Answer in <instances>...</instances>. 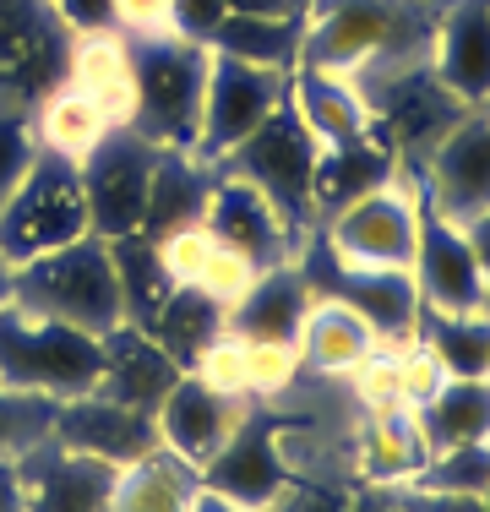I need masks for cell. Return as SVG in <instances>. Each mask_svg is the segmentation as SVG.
Masks as SVG:
<instances>
[{
    "instance_id": "1",
    "label": "cell",
    "mask_w": 490,
    "mask_h": 512,
    "mask_svg": "<svg viewBox=\"0 0 490 512\" xmlns=\"http://www.w3.org/2000/svg\"><path fill=\"white\" fill-rule=\"evenodd\" d=\"M436 0H311L300 17V66L360 77L371 66L431 60Z\"/></svg>"
},
{
    "instance_id": "2",
    "label": "cell",
    "mask_w": 490,
    "mask_h": 512,
    "mask_svg": "<svg viewBox=\"0 0 490 512\" xmlns=\"http://www.w3.org/2000/svg\"><path fill=\"white\" fill-rule=\"evenodd\" d=\"M98 376H104V338L98 333L39 316L17 300L0 311V382L6 387L66 404V398L98 393Z\"/></svg>"
},
{
    "instance_id": "3",
    "label": "cell",
    "mask_w": 490,
    "mask_h": 512,
    "mask_svg": "<svg viewBox=\"0 0 490 512\" xmlns=\"http://www.w3.org/2000/svg\"><path fill=\"white\" fill-rule=\"evenodd\" d=\"M11 300L39 316H55V322L88 327V333H115L126 322V300H120V273H115V251L109 240L82 235L71 246L33 256V262L17 267V284H11Z\"/></svg>"
},
{
    "instance_id": "4",
    "label": "cell",
    "mask_w": 490,
    "mask_h": 512,
    "mask_svg": "<svg viewBox=\"0 0 490 512\" xmlns=\"http://www.w3.org/2000/svg\"><path fill=\"white\" fill-rule=\"evenodd\" d=\"M131 71H137V109L131 131L153 148L191 153L202 131V88H207V44L186 33L131 39Z\"/></svg>"
},
{
    "instance_id": "5",
    "label": "cell",
    "mask_w": 490,
    "mask_h": 512,
    "mask_svg": "<svg viewBox=\"0 0 490 512\" xmlns=\"http://www.w3.org/2000/svg\"><path fill=\"white\" fill-rule=\"evenodd\" d=\"M82 235H93L82 169L39 148V158L28 164V175L17 180V191L0 202V256H6L11 267H22V262H33V256L71 246V240H82Z\"/></svg>"
},
{
    "instance_id": "6",
    "label": "cell",
    "mask_w": 490,
    "mask_h": 512,
    "mask_svg": "<svg viewBox=\"0 0 490 512\" xmlns=\"http://www.w3.org/2000/svg\"><path fill=\"white\" fill-rule=\"evenodd\" d=\"M420 240V180L392 175L360 202L322 218V246L349 267H409Z\"/></svg>"
},
{
    "instance_id": "7",
    "label": "cell",
    "mask_w": 490,
    "mask_h": 512,
    "mask_svg": "<svg viewBox=\"0 0 490 512\" xmlns=\"http://www.w3.org/2000/svg\"><path fill=\"white\" fill-rule=\"evenodd\" d=\"M289 71L251 66V60L207 50V88H202V131H196V158L207 169H218L229 153L284 104Z\"/></svg>"
},
{
    "instance_id": "8",
    "label": "cell",
    "mask_w": 490,
    "mask_h": 512,
    "mask_svg": "<svg viewBox=\"0 0 490 512\" xmlns=\"http://www.w3.org/2000/svg\"><path fill=\"white\" fill-rule=\"evenodd\" d=\"M158 153L147 137H137L131 126H115L98 148L82 158V191H88V218L98 240H126L142 235L147 218V191H153V169Z\"/></svg>"
},
{
    "instance_id": "9",
    "label": "cell",
    "mask_w": 490,
    "mask_h": 512,
    "mask_svg": "<svg viewBox=\"0 0 490 512\" xmlns=\"http://www.w3.org/2000/svg\"><path fill=\"white\" fill-rule=\"evenodd\" d=\"M300 273L311 278L316 295H333V300H343V306L360 311L387 349L420 338L425 306H420V289H414L409 267H349L316 240V251L300 256Z\"/></svg>"
},
{
    "instance_id": "10",
    "label": "cell",
    "mask_w": 490,
    "mask_h": 512,
    "mask_svg": "<svg viewBox=\"0 0 490 512\" xmlns=\"http://www.w3.org/2000/svg\"><path fill=\"white\" fill-rule=\"evenodd\" d=\"M316 153H322V148L311 142V131L300 126V115L289 109V93H284V104H278L273 115H267L218 169L245 175L256 191H267V202H273L289 224H305V218H311V169H316Z\"/></svg>"
},
{
    "instance_id": "11",
    "label": "cell",
    "mask_w": 490,
    "mask_h": 512,
    "mask_svg": "<svg viewBox=\"0 0 490 512\" xmlns=\"http://www.w3.org/2000/svg\"><path fill=\"white\" fill-rule=\"evenodd\" d=\"M71 33L49 0H0V109H33L66 82Z\"/></svg>"
},
{
    "instance_id": "12",
    "label": "cell",
    "mask_w": 490,
    "mask_h": 512,
    "mask_svg": "<svg viewBox=\"0 0 490 512\" xmlns=\"http://www.w3.org/2000/svg\"><path fill=\"white\" fill-rule=\"evenodd\" d=\"M202 224L213 240H224L229 251H240L256 273L300 262V224H289V218L267 202V191H256L245 175H235V169H213Z\"/></svg>"
},
{
    "instance_id": "13",
    "label": "cell",
    "mask_w": 490,
    "mask_h": 512,
    "mask_svg": "<svg viewBox=\"0 0 490 512\" xmlns=\"http://www.w3.org/2000/svg\"><path fill=\"white\" fill-rule=\"evenodd\" d=\"M409 273H414V289H420V306L431 316L485 311V273L469 246V229L425 202V191H420V240H414Z\"/></svg>"
},
{
    "instance_id": "14",
    "label": "cell",
    "mask_w": 490,
    "mask_h": 512,
    "mask_svg": "<svg viewBox=\"0 0 490 512\" xmlns=\"http://www.w3.org/2000/svg\"><path fill=\"white\" fill-rule=\"evenodd\" d=\"M196 474H202V485L213 496H224V502H235L245 512H278L284 496L294 491V469H289L284 447L256 420H245Z\"/></svg>"
},
{
    "instance_id": "15",
    "label": "cell",
    "mask_w": 490,
    "mask_h": 512,
    "mask_svg": "<svg viewBox=\"0 0 490 512\" xmlns=\"http://www.w3.org/2000/svg\"><path fill=\"white\" fill-rule=\"evenodd\" d=\"M49 442L66 447V453H82V458H98V463H137L147 453H158V420L142 409H126L104 393H82V398H66L55 409V425H49Z\"/></svg>"
},
{
    "instance_id": "16",
    "label": "cell",
    "mask_w": 490,
    "mask_h": 512,
    "mask_svg": "<svg viewBox=\"0 0 490 512\" xmlns=\"http://www.w3.org/2000/svg\"><path fill=\"white\" fill-rule=\"evenodd\" d=\"M153 420H158L164 453H175L180 463L202 469V463L251 420V404L235 398V393H224V387H213V382H202L196 371H186L175 387H169V398L158 404Z\"/></svg>"
},
{
    "instance_id": "17",
    "label": "cell",
    "mask_w": 490,
    "mask_h": 512,
    "mask_svg": "<svg viewBox=\"0 0 490 512\" xmlns=\"http://www.w3.org/2000/svg\"><path fill=\"white\" fill-rule=\"evenodd\" d=\"M420 191L425 202L441 207L447 218H458V224H469L474 213L490 207V126L480 109H469L436 142V153L420 164Z\"/></svg>"
},
{
    "instance_id": "18",
    "label": "cell",
    "mask_w": 490,
    "mask_h": 512,
    "mask_svg": "<svg viewBox=\"0 0 490 512\" xmlns=\"http://www.w3.org/2000/svg\"><path fill=\"white\" fill-rule=\"evenodd\" d=\"M431 71L458 104H490V6L485 0H436Z\"/></svg>"
},
{
    "instance_id": "19",
    "label": "cell",
    "mask_w": 490,
    "mask_h": 512,
    "mask_svg": "<svg viewBox=\"0 0 490 512\" xmlns=\"http://www.w3.org/2000/svg\"><path fill=\"white\" fill-rule=\"evenodd\" d=\"M22 485H28V512H109L120 469L82 453H66L55 442H39L17 458Z\"/></svg>"
},
{
    "instance_id": "20",
    "label": "cell",
    "mask_w": 490,
    "mask_h": 512,
    "mask_svg": "<svg viewBox=\"0 0 490 512\" xmlns=\"http://www.w3.org/2000/svg\"><path fill=\"white\" fill-rule=\"evenodd\" d=\"M186 376V365L169 355L147 327L120 322L115 333H104V376H98V393L115 398L126 409L158 414V404L169 398V387Z\"/></svg>"
},
{
    "instance_id": "21",
    "label": "cell",
    "mask_w": 490,
    "mask_h": 512,
    "mask_svg": "<svg viewBox=\"0 0 490 512\" xmlns=\"http://www.w3.org/2000/svg\"><path fill=\"white\" fill-rule=\"evenodd\" d=\"M289 109L300 126L311 131L316 148H343V142L371 137V104H365L360 82L343 71L322 66H294L289 71Z\"/></svg>"
},
{
    "instance_id": "22",
    "label": "cell",
    "mask_w": 490,
    "mask_h": 512,
    "mask_svg": "<svg viewBox=\"0 0 490 512\" xmlns=\"http://www.w3.org/2000/svg\"><path fill=\"white\" fill-rule=\"evenodd\" d=\"M311 300H316V289L300 273V262L267 267V273L251 278V289H245L235 306H229V333L256 338V344H294Z\"/></svg>"
},
{
    "instance_id": "23",
    "label": "cell",
    "mask_w": 490,
    "mask_h": 512,
    "mask_svg": "<svg viewBox=\"0 0 490 512\" xmlns=\"http://www.w3.org/2000/svg\"><path fill=\"white\" fill-rule=\"evenodd\" d=\"M392 175H403V164H398L392 142L376 131V120H371V137L316 153V169H311V218L322 224V218H333L338 207L360 202L365 191L387 186Z\"/></svg>"
},
{
    "instance_id": "24",
    "label": "cell",
    "mask_w": 490,
    "mask_h": 512,
    "mask_svg": "<svg viewBox=\"0 0 490 512\" xmlns=\"http://www.w3.org/2000/svg\"><path fill=\"white\" fill-rule=\"evenodd\" d=\"M294 349H300V365H311V371H322V376H354L371 355H382L387 344L376 338V327L354 306H343L333 295H316L311 311H305L300 338H294Z\"/></svg>"
},
{
    "instance_id": "25",
    "label": "cell",
    "mask_w": 490,
    "mask_h": 512,
    "mask_svg": "<svg viewBox=\"0 0 490 512\" xmlns=\"http://www.w3.org/2000/svg\"><path fill=\"white\" fill-rule=\"evenodd\" d=\"M66 82L104 109L115 126H131L137 109V71H131V39L115 28L104 33H77L66 55Z\"/></svg>"
},
{
    "instance_id": "26",
    "label": "cell",
    "mask_w": 490,
    "mask_h": 512,
    "mask_svg": "<svg viewBox=\"0 0 490 512\" xmlns=\"http://www.w3.org/2000/svg\"><path fill=\"white\" fill-rule=\"evenodd\" d=\"M431 463V436L420 425V409L387 404L371 414L360 436V474L365 485H409Z\"/></svg>"
},
{
    "instance_id": "27",
    "label": "cell",
    "mask_w": 490,
    "mask_h": 512,
    "mask_svg": "<svg viewBox=\"0 0 490 512\" xmlns=\"http://www.w3.org/2000/svg\"><path fill=\"white\" fill-rule=\"evenodd\" d=\"M109 131H115V120H109L88 93L71 88V82H55V88L33 104V137H39V148L66 158V164H82Z\"/></svg>"
},
{
    "instance_id": "28",
    "label": "cell",
    "mask_w": 490,
    "mask_h": 512,
    "mask_svg": "<svg viewBox=\"0 0 490 512\" xmlns=\"http://www.w3.org/2000/svg\"><path fill=\"white\" fill-rule=\"evenodd\" d=\"M420 425L431 453L490 442V376H441V387L420 404Z\"/></svg>"
},
{
    "instance_id": "29",
    "label": "cell",
    "mask_w": 490,
    "mask_h": 512,
    "mask_svg": "<svg viewBox=\"0 0 490 512\" xmlns=\"http://www.w3.org/2000/svg\"><path fill=\"white\" fill-rule=\"evenodd\" d=\"M147 333L191 371V365L202 360V349L229 333V306L213 300L207 289H196V284H175V295L158 306V316L147 322Z\"/></svg>"
},
{
    "instance_id": "30",
    "label": "cell",
    "mask_w": 490,
    "mask_h": 512,
    "mask_svg": "<svg viewBox=\"0 0 490 512\" xmlns=\"http://www.w3.org/2000/svg\"><path fill=\"white\" fill-rule=\"evenodd\" d=\"M207 186H213V169L202 164L196 153H158L153 169V191H147V218H142V235L158 240L180 224H196L207 207Z\"/></svg>"
},
{
    "instance_id": "31",
    "label": "cell",
    "mask_w": 490,
    "mask_h": 512,
    "mask_svg": "<svg viewBox=\"0 0 490 512\" xmlns=\"http://www.w3.org/2000/svg\"><path fill=\"white\" fill-rule=\"evenodd\" d=\"M196 485H202V474L158 447V453L120 469L115 491H109V512H186Z\"/></svg>"
},
{
    "instance_id": "32",
    "label": "cell",
    "mask_w": 490,
    "mask_h": 512,
    "mask_svg": "<svg viewBox=\"0 0 490 512\" xmlns=\"http://www.w3.org/2000/svg\"><path fill=\"white\" fill-rule=\"evenodd\" d=\"M207 50L251 60V66L294 71L300 66V17H245V11H229L213 28Z\"/></svg>"
},
{
    "instance_id": "33",
    "label": "cell",
    "mask_w": 490,
    "mask_h": 512,
    "mask_svg": "<svg viewBox=\"0 0 490 512\" xmlns=\"http://www.w3.org/2000/svg\"><path fill=\"white\" fill-rule=\"evenodd\" d=\"M115 251V273H120V300H126V322L147 327L158 316L169 295H175V278H169L164 256L147 235H126V240H109Z\"/></svg>"
},
{
    "instance_id": "34",
    "label": "cell",
    "mask_w": 490,
    "mask_h": 512,
    "mask_svg": "<svg viewBox=\"0 0 490 512\" xmlns=\"http://www.w3.org/2000/svg\"><path fill=\"white\" fill-rule=\"evenodd\" d=\"M420 344L447 376H490V311L469 316H420Z\"/></svg>"
},
{
    "instance_id": "35",
    "label": "cell",
    "mask_w": 490,
    "mask_h": 512,
    "mask_svg": "<svg viewBox=\"0 0 490 512\" xmlns=\"http://www.w3.org/2000/svg\"><path fill=\"white\" fill-rule=\"evenodd\" d=\"M409 485H420V491H452V496H485L490 491V442L441 447Z\"/></svg>"
},
{
    "instance_id": "36",
    "label": "cell",
    "mask_w": 490,
    "mask_h": 512,
    "mask_svg": "<svg viewBox=\"0 0 490 512\" xmlns=\"http://www.w3.org/2000/svg\"><path fill=\"white\" fill-rule=\"evenodd\" d=\"M55 398L39 393H17V387L0 382V458H22L39 442H49V425H55Z\"/></svg>"
},
{
    "instance_id": "37",
    "label": "cell",
    "mask_w": 490,
    "mask_h": 512,
    "mask_svg": "<svg viewBox=\"0 0 490 512\" xmlns=\"http://www.w3.org/2000/svg\"><path fill=\"white\" fill-rule=\"evenodd\" d=\"M39 158V137H33V109H0V202L17 191L28 164Z\"/></svg>"
},
{
    "instance_id": "38",
    "label": "cell",
    "mask_w": 490,
    "mask_h": 512,
    "mask_svg": "<svg viewBox=\"0 0 490 512\" xmlns=\"http://www.w3.org/2000/svg\"><path fill=\"white\" fill-rule=\"evenodd\" d=\"M109 22L126 39H158L175 33V0H109Z\"/></svg>"
},
{
    "instance_id": "39",
    "label": "cell",
    "mask_w": 490,
    "mask_h": 512,
    "mask_svg": "<svg viewBox=\"0 0 490 512\" xmlns=\"http://www.w3.org/2000/svg\"><path fill=\"white\" fill-rule=\"evenodd\" d=\"M224 17H229V0H175V33H186L196 44L213 39V28Z\"/></svg>"
},
{
    "instance_id": "40",
    "label": "cell",
    "mask_w": 490,
    "mask_h": 512,
    "mask_svg": "<svg viewBox=\"0 0 490 512\" xmlns=\"http://www.w3.org/2000/svg\"><path fill=\"white\" fill-rule=\"evenodd\" d=\"M49 11L60 17V28L77 39V33H104V28H115L109 22V0H49Z\"/></svg>"
},
{
    "instance_id": "41",
    "label": "cell",
    "mask_w": 490,
    "mask_h": 512,
    "mask_svg": "<svg viewBox=\"0 0 490 512\" xmlns=\"http://www.w3.org/2000/svg\"><path fill=\"white\" fill-rule=\"evenodd\" d=\"M278 512H349V507H343V496L322 491V485H300V480H294V491L284 496V507H278Z\"/></svg>"
},
{
    "instance_id": "42",
    "label": "cell",
    "mask_w": 490,
    "mask_h": 512,
    "mask_svg": "<svg viewBox=\"0 0 490 512\" xmlns=\"http://www.w3.org/2000/svg\"><path fill=\"white\" fill-rule=\"evenodd\" d=\"M0 512H28V485H22L17 458H0Z\"/></svg>"
},
{
    "instance_id": "43",
    "label": "cell",
    "mask_w": 490,
    "mask_h": 512,
    "mask_svg": "<svg viewBox=\"0 0 490 512\" xmlns=\"http://www.w3.org/2000/svg\"><path fill=\"white\" fill-rule=\"evenodd\" d=\"M463 229H469V246H474V256H480V273H485V311H490V207H485V213H474Z\"/></svg>"
},
{
    "instance_id": "44",
    "label": "cell",
    "mask_w": 490,
    "mask_h": 512,
    "mask_svg": "<svg viewBox=\"0 0 490 512\" xmlns=\"http://www.w3.org/2000/svg\"><path fill=\"white\" fill-rule=\"evenodd\" d=\"M311 0H229V11H245V17H305Z\"/></svg>"
},
{
    "instance_id": "45",
    "label": "cell",
    "mask_w": 490,
    "mask_h": 512,
    "mask_svg": "<svg viewBox=\"0 0 490 512\" xmlns=\"http://www.w3.org/2000/svg\"><path fill=\"white\" fill-rule=\"evenodd\" d=\"M349 512H403V507H398V491H387V485H365L360 502H354Z\"/></svg>"
},
{
    "instance_id": "46",
    "label": "cell",
    "mask_w": 490,
    "mask_h": 512,
    "mask_svg": "<svg viewBox=\"0 0 490 512\" xmlns=\"http://www.w3.org/2000/svg\"><path fill=\"white\" fill-rule=\"evenodd\" d=\"M186 512H245V507L224 502V496H213L207 485H196V491H191V502H186Z\"/></svg>"
},
{
    "instance_id": "47",
    "label": "cell",
    "mask_w": 490,
    "mask_h": 512,
    "mask_svg": "<svg viewBox=\"0 0 490 512\" xmlns=\"http://www.w3.org/2000/svg\"><path fill=\"white\" fill-rule=\"evenodd\" d=\"M11 284H17V267H11L6 256H0V311L11 306Z\"/></svg>"
},
{
    "instance_id": "48",
    "label": "cell",
    "mask_w": 490,
    "mask_h": 512,
    "mask_svg": "<svg viewBox=\"0 0 490 512\" xmlns=\"http://www.w3.org/2000/svg\"><path fill=\"white\" fill-rule=\"evenodd\" d=\"M480 115H485V126H490V104H485V109H480Z\"/></svg>"
},
{
    "instance_id": "49",
    "label": "cell",
    "mask_w": 490,
    "mask_h": 512,
    "mask_svg": "<svg viewBox=\"0 0 490 512\" xmlns=\"http://www.w3.org/2000/svg\"><path fill=\"white\" fill-rule=\"evenodd\" d=\"M485 507H490V491H485Z\"/></svg>"
},
{
    "instance_id": "50",
    "label": "cell",
    "mask_w": 490,
    "mask_h": 512,
    "mask_svg": "<svg viewBox=\"0 0 490 512\" xmlns=\"http://www.w3.org/2000/svg\"><path fill=\"white\" fill-rule=\"evenodd\" d=\"M485 6H490V0H485Z\"/></svg>"
}]
</instances>
